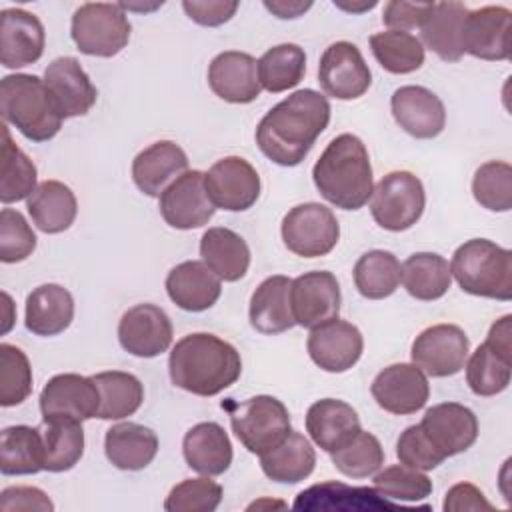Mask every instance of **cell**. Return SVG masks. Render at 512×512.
<instances>
[{
	"label": "cell",
	"instance_id": "obj_37",
	"mask_svg": "<svg viewBox=\"0 0 512 512\" xmlns=\"http://www.w3.org/2000/svg\"><path fill=\"white\" fill-rule=\"evenodd\" d=\"M316 464V452L302 432L290 430L272 450L260 454L262 472L280 484H298L306 480Z\"/></svg>",
	"mask_w": 512,
	"mask_h": 512
},
{
	"label": "cell",
	"instance_id": "obj_28",
	"mask_svg": "<svg viewBox=\"0 0 512 512\" xmlns=\"http://www.w3.org/2000/svg\"><path fill=\"white\" fill-rule=\"evenodd\" d=\"M168 298L186 312L212 308L222 294V280L200 260L176 264L166 276Z\"/></svg>",
	"mask_w": 512,
	"mask_h": 512
},
{
	"label": "cell",
	"instance_id": "obj_7",
	"mask_svg": "<svg viewBox=\"0 0 512 512\" xmlns=\"http://www.w3.org/2000/svg\"><path fill=\"white\" fill-rule=\"evenodd\" d=\"M130 22L120 4L86 2L72 14L70 36L78 50L88 56L112 58L130 40Z\"/></svg>",
	"mask_w": 512,
	"mask_h": 512
},
{
	"label": "cell",
	"instance_id": "obj_54",
	"mask_svg": "<svg viewBox=\"0 0 512 512\" xmlns=\"http://www.w3.org/2000/svg\"><path fill=\"white\" fill-rule=\"evenodd\" d=\"M434 2H402V0H392L384 4L382 12V22L390 30H410V28H420L428 12L432 10Z\"/></svg>",
	"mask_w": 512,
	"mask_h": 512
},
{
	"label": "cell",
	"instance_id": "obj_13",
	"mask_svg": "<svg viewBox=\"0 0 512 512\" xmlns=\"http://www.w3.org/2000/svg\"><path fill=\"white\" fill-rule=\"evenodd\" d=\"M318 82L326 96L356 100L372 84V72L356 44L340 40L330 44L318 64Z\"/></svg>",
	"mask_w": 512,
	"mask_h": 512
},
{
	"label": "cell",
	"instance_id": "obj_9",
	"mask_svg": "<svg viewBox=\"0 0 512 512\" xmlns=\"http://www.w3.org/2000/svg\"><path fill=\"white\" fill-rule=\"evenodd\" d=\"M466 360V382L476 396L504 392L512 376V316L496 320L486 340Z\"/></svg>",
	"mask_w": 512,
	"mask_h": 512
},
{
	"label": "cell",
	"instance_id": "obj_59",
	"mask_svg": "<svg viewBox=\"0 0 512 512\" xmlns=\"http://www.w3.org/2000/svg\"><path fill=\"white\" fill-rule=\"evenodd\" d=\"M334 6H338V8H342V10H348V12H364V10H370V8H374L376 6V2L372 0V2H362V4H344V2H338V0H334Z\"/></svg>",
	"mask_w": 512,
	"mask_h": 512
},
{
	"label": "cell",
	"instance_id": "obj_41",
	"mask_svg": "<svg viewBox=\"0 0 512 512\" xmlns=\"http://www.w3.org/2000/svg\"><path fill=\"white\" fill-rule=\"evenodd\" d=\"M100 392V408L96 418L100 420H122L132 416L144 402L142 382L122 370L98 372L92 376Z\"/></svg>",
	"mask_w": 512,
	"mask_h": 512
},
{
	"label": "cell",
	"instance_id": "obj_39",
	"mask_svg": "<svg viewBox=\"0 0 512 512\" xmlns=\"http://www.w3.org/2000/svg\"><path fill=\"white\" fill-rule=\"evenodd\" d=\"M40 470H44L40 428L26 424L4 428L0 434V472L4 476H28Z\"/></svg>",
	"mask_w": 512,
	"mask_h": 512
},
{
	"label": "cell",
	"instance_id": "obj_45",
	"mask_svg": "<svg viewBox=\"0 0 512 512\" xmlns=\"http://www.w3.org/2000/svg\"><path fill=\"white\" fill-rule=\"evenodd\" d=\"M2 170H0V200L12 204L28 198L36 190V166L34 162L12 142V136L2 126Z\"/></svg>",
	"mask_w": 512,
	"mask_h": 512
},
{
	"label": "cell",
	"instance_id": "obj_31",
	"mask_svg": "<svg viewBox=\"0 0 512 512\" xmlns=\"http://www.w3.org/2000/svg\"><path fill=\"white\" fill-rule=\"evenodd\" d=\"M290 284L288 276H268L258 284L250 298V324L260 334H282L296 326L290 308Z\"/></svg>",
	"mask_w": 512,
	"mask_h": 512
},
{
	"label": "cell",
	"instance_id": "obj_29",
	"mask_svg": "<svg viewBox=\"0 0 512 512\" xmlns=\"http://www.w3.org/2000/svg\"><path fill=\"white\" fill-rule=\"evenodd\" d=\"M358 412L344 400L322 398L306 412V432L324 452H334L360 432Z\"/></svg>",
	"mask_w": 512,
	"mask_h": 512
},
{
	"label": "cell",
	"instance_id": "obj_42",
	"mask_svg": "<svg viewBox=\"0 0 512 512\" xmlns=\"http://www.w3.org/2000/svg\"><path fill=\"white\" fill-rule=\"evenodd\" d=\"M306 72V54L298 44H278L268 48L258 60L260 86L272 94L286 92L300 84Z\"/></svg>",
	"mask_w": 512,
	"mask_h": 512
},
{
	"label": "cell",
	"instance_id": "obj_55",
	"mask_svg": "<svg viewBox=\"0 0 512 512\" xmlns=\"http://www.w3.org/2000/svg\"><path fill=\"white\" fill-rule=\"evenodd\" d=\"M182 8L192 22L212 28L228 22L238 10V2L236 0H184Z\"/></svg>",
	"mask_w": 512,
	"mask_h": 512
},
{
	"label": "cell",
	"instance_id": "obj_19",
	"mask_svg": "<svg viewBox=\"0 0 512 512\" xmlns=\"http://www.w3.org/2000/svg\"><path fill=\"white\" fill-rule=\"evenodd\" d=\"M512 12L506 6H482L468 10L462 26V50L480 60L510 58Z\"/></svg>",
	"mask_w": 512,
	"mask_h": 512
},
{
	"label": "cell",
	"instance_id": "obj_8",
	"mask_svg": "<svg viewBox=\"0 0 512 512\" xmlns=\"http://www.w3.org/2000/svg\"><path fill=\"white\" fill-rule=\"evenodd\" d=\"M426 206L422 180L408 170L386 174L372 190L370 214L374 222L390 232L412 228Z\"/></svg>",
	"mask_w": 512,
	"mask_h": 512
},
{
	"label": "cell",
	"instance_id": "obj_56",
	"mask_svg": "<svg viewBox=\"0 0 512 512\" xmlns=\"http://www.w3.org/2000/svg\"><path fill=\"white\" fill-rule=\"evenodd\" d=\"M442 508L446 512H462V510H492L494 506L486 500L480 488H476L470 482H460L446 492Z\"/></svg>",
	"mask_w": 512,
	"mask_h": 512
},
{
	"label": "cell",
	"instance_id": "obj_21",
	"mask_svg": "<svg viewBox=\"0 0 512 512\" xmlns=\"http://www.w3.org/2000/svg\"><path fill=\"white\" fill-rule=\"evenodd\" d=\"M420 428L444 458L466 452L478 438L476 414L458 402H442L428 408Z\"/></svg>",
	"mask_w": 512,
	"mask_h": 512
},
{
	"label": "cell",
	"instance_id": "obj_50",
	"mask_svg": "<svg viewBox=\"0 0 512 512\" xmlns=\"http://www.w3.org/2000/svg\"><path fill=\"white\" fill-rule=\"evenodd\" d=\"M222 502V486L210 476L186 478L164 500L166 512H214Z\"/></svg>",
	"mask_w": 512,
	"mask_h": 512
},
{
	"label": "cell",
	"instance_id": "obj_27",
	"mask_svg": "<svg viewBox=\"0 0 512 512\" xmlns=\"http://www.w3.org/2000/svg\"><path fill=\"white\" fill-rule=\"evenodd\" d=\"M188 170L186 152L172 140H160L140 150L132 160V180L146 196H158Z\"/></svg>",
	"mask_w": 512,
	"mask_h": 512
},
{
	"label": "cell",
	"instance_id": "obj_57",
	"mask_svg": "<svg viewBox=\"0 0 512 512\" xmlns=\"http://www.w3.org/2000/svg\"><path fill=\"white\" fill-rule=\"evenodd\" d=\"M264 6L272 12V14H276L278 18H298V16H302L308 8H312V2H298V0H290V2H286V0H272V2H264Z\"/></svg>",
	"mask_w": 512,
	"mask_h": 512
},
{
	"label": "cell",
	"instance_id": "obj_46",
	"mask_svg": "<svg viewBox=\"0 0 512 512\" xmlns=\"http://www.w3.org/2000/svg\"><path fill=\"white\" fill-rule=\"evenodd\" d=\"M334 468L348 478H368L376 474L384 464V448L380 440L360 430L338 450L330 452Z\"/></svg>",
	"mask_w": 512,
	"mask_h": 512
},
{
	"label": "cell",
	"instance_id": "obj_16",
	"mask_svg": "<svg viewBox=\"0 0 512 512\" xmlns=\"http://www.w3.org/2000/svg\"><path fill=\"white\" fill-rule=\"evenodd\" d=\"M370 392L382 410L406 416L426 406L430 384L426 374L416 364L398 362L376 374Z\"/></svg>",
	"mask_w": 512,
	"mask_h": 512
},
{
	"label": "cell",
	"instance_id": "obj_26",
	"mask_svg": "<svg viewBox=\"0 0 512 512\" xmlns=\"http://www.w3.org/2000/svg\"><path fill=\"white\" fill-rule=\"evenodd\" d=\"M44 42V26L36 14L22 8L0 12V62L4 68L34 64L44 52Z\"/></svg>",
	"mask_w": 512,
	"mask_h": 512
},
{
	"label": "cell",
	"instance_id": "obj_30",
	"mask_svg": "<svg viewBox=\"0 0 512 512\" xmlns=\"http://www.w3.org/2000/svg\"><path fill=\"white\" fill-rule=\"evenodd\" d=\"M182 454L198 474L220 476L232 464V442L218 422H198L184 434Z\"/></svg>",
	"mask_w": 512,
	"mask_h": 512
},
{
	"label": "cell",
	"instance_id": "obj_53",
	"mask_svg": "<svg viewBox=\"0 0 512 512\" xmlns=\"http://www.w3.org/2000/svg\"><path fill=\"white\" fill-rule=\"evenodd\" d=\"M0 510L2 512H52L54 504L48 494L36 486H8L0 494Z\"/></svg>",
	"mask_w": 512,
	"mask_h": 512
},
{
	"label": "cell",
	"instance_id": "obj_47",
	"mask_svg": "<svg viewBox=\"0 0 512 512\" xmlns=\"http://www.w3.org/2000/svg\"><path fill=\"white\" fill-rule=\"evenodd\" d=\"M474 200L492 212L512 208V166L502 160H490L478 166L472 178Z\"/></svg>",
	"mask_w": 512,
	"mask_h": 512
},
{
	"label": "cell",
	"instance_id": "obj_2",
	"mask_svg": "<svg viewBox=\"0 0 512 512\" xmlns=\"http://www.w3.org/2000/svg\"><path fill=\"white\" fill-rule=\"evenodd\" d=\"M168 372L174 386L208 398L230 388L240 378L242 360L230 342L208 332H194L174 344Z\"/></svg>",
	"mask_w": 512,
	"mask_h": 512
},
{
	"label": "cell",
	"instance_id": "obj_49",
	"mask_svg": "<svg viewBox=\"0 0 512 512\" xmlns=\"http://www.w3.org/2000/svg\"><path fill=\"white\" fill-rule=\"evenodd\" d=\"M374 488L388 500L418 502L432 494V480L416 468L394 464L374 474Z\"/></svg>",
	"mask_w": 512,
	"mask_h": 512
},
{
	"label": "cell",
	"instance_id": "obj_35",
	"mask_svg": "<svg viewBox=\"0 0 512 512\" xmlns=\"http://www.w3.org/2000/svg\"><path fill=\"white\" fill-rule=\"evenodd\" d=\"M468 8L462 2H434L420 26L422 40L444 62H458L462 50V26Z\"/></svg>",
	"mask_w": 512,
	"mask_h": 512
},
{
	"label": "cell",
	"instance_id": "obj_6",
	"mask_svg": "<svg viewBox=\"0 0 512 512\" xmlns=\"http://www.w3.org/2000/svg\"><path fill=\"white\" fill-rule=\"evenodd\" d=\"M222 408L230 414L232 432L240 444L252 454H264L278 446L290 428V414L282 400L258 394L242 402L228 398L222 402Z\"/></svg>",
	"mask_w": 512,
	"mask_h": 512
},
{
	"label": "cell",
	"instance_id": "obj_3",
	"mask_svg": "<svg viewBox=\"0 0 512 512\" xmlns=\"http://www.w3.org/2000/svg\"><path fill=\"white\" fill-rule=\"evenodd\" d=\"M320 196L342 210H360L372 196V164L364 142L354 134H340L324 148L312 168Z\"/></svg>",
	"mask_w": 512,
	"mask_h": 512
},
{
	"label": "cell",
	"instance_id": "obj_43",
	"mask_svg": "<svg viewBox=\"0 0 512 512\" xmlns=\"http://www.w3.org/2000/svg\"><path fill=\"white\" fill-rule=\"evenodd\" d=\"M400 262L388 250H370L354 264L356 290L368 300H382L396 292L400 284Z\"/></svg>",
	"mask_w": 512,
	"mask_h": 512
},
{
	"label": "cell",
	"instance_id": "obj_11",
	"mask_svg": "<svg viewBox=\"0 0 512 512\" xmlns=\"http://www.w3.org/2000/svg\"><path fill=\"white\" fill-rule=\"evenodd\" d=\"M470 340L456 324H434L422 330L410 348L412 364L432 378L458 374L468 358Z\"/></svg>",
	"mask_w": 512,
	"mask_h": 512
},
{
	"label": "cell",
	"instance_id": "obj_17",
	"mask_svg": "<svg viewBox=\"0 0 512 512\" xmlns=\"http://www.w3.org/2000/svg\"><path fill=\"white\" fill-rule=\"evenodd\" d=\"M42 420L72 418L90 420L98 414L100 392L92 376H80L74 372L52 376L40 392Z\"/></svg>",
	"mask_w": 512,
	"mask_h": 512
},
{
	"label": "cell",
	"instance_id": "obj_24",
	"mask_svg": "<svg viewBox=\"0 0 512 512\" xmlns=\"http://www.w3.org/2000/svg\"><path fill=\"white\" fill-rule=\"evenodd\" d=\"M208 86L224 102H254L262 92L258 80V60L240 50L220 52L208 66Z\"/></svg>",
	"mask_w": 512,
	"mask_h": 512
},
{
	"label": "cell",
	"instance_id": "obj_20",
	"mask_svg": "<svg viewBox=\"0 0 512 512\" xmlns=\"http://www.w3.org/2000/svg\"><path fill=\"white\" fill-rule=\"evenodd\" d=\"M42 80L64 120L84 116L96 104L98 90L74 56H60L52 60L46 66Z\"/></svg>",
	"mask_w": 512,
	"mask_h": 512
},
{
	"label": "cell",
	"instance_id": "obj_18",
	"mask_svg": "<svg viewBox=\"0 0 512 512\" xmlns=\"http://www.w3.org/2000/svg\"><path fill=\"white\" fill-rule=\"evenodd\" d=\"M120 346L138 358H156L172 344V322L156 304H136L118 322Z\"/></svg>",
	"mask_w": 512,
	"mask_h": 512
},
{
	"label": "cell",
	"instance_id": "obj_51",
	"mask_svg": "<svg viewBox=\"0 0 512 512\" xmlns=\"http://www.w3.org/2000/svg\"><path fill=\"white\" fill-rule=\"evenodd\" d=\"M36 248V234L26 218L12 208L0 212V260L14 264L26 260Z\"/></svg>",
	"mask_w": 512,
	"mask_h": 512
},
{
	"label": "cell",
	"instance_id": "obj_12",
	"mask_svg": "<svg viewBox=\"0 0 512 512\" xmlns=\"http://www.w3.org/2000/svg\"><path fill=\"white\" fill-rule=\"evenodd\" d=\"M206 192L216 208L244 212L260 198V176L242 156H226L210 166L204 174Z\"/></svg>",
	"mask_w": 512,
	"mask_h": 512
},
{
	"label": "cell",
	"instance_id": "obj_4",
	"mask_svg": "<svg viewBox=\"0 0 512 512\" xmlns=\"http://www.w3.org/2000/svg\"><path fill=\"white\" fill-rule=\"evenodd\" d=\"M0 112L4 122L12 124L32 142H48L62 128L48 88L36 74H8L0 82Z\"/></svg>",
	"mask_w": 512,
	"mask_h": 512
},
{
	"label": "cell",
	"instance_id": "obj_48",
	"mask_svg": "<svg viewBox=\"0 0 512 512\" xmlns=\"http://www.w3.org/2000/svg\"><path fill=\"white\" fill-rule=\"evenodd\" d=\"M32 392L28 356L14 344H0V406L22 404Z\"/></svg>",
	"mask_w": 512,
	"mask_h": 512
},
{
	"label": "cell",
	"instance_id": "obj_38",
	"mask_svg": "<svg viewBox=\"0 0 512 512\" xmlns=\"http://www.w3.org/2000/svg\"><path fill=\"white\" fill-rule=\"evenodd\" d=\"M400 282L416 300H438L452 284L450 264L436 252H416L400 266Z\"/></svg>",
	"mask_w": 512,
	"mask_h": 512
},
{
	"label": "cell",
	"instance_id": "obj_36",
	"mask_svg": "<svg viewBox=\"0 0 512 512\" xmlns=\"http://www.w3.org/2000/svg\"><path fill=\"white\" fill-rule=\"evenodd\" d=\"M202 262L224 282H236L246 276L250 266V248L246 240L230 228H208L200 238Z\"/></svg>",
	"mask_w": 512,
	"mask_h": 512
},
{
	"label": "cell",
	"instance_id": "obj_34",
	"mask_svg": "<svg viewBox=\"0 0 512 512\" xmlns=\"http://www.w3.org/2000/svg\"><path fill=\"white\" fill-rule=\"evenodd\" d=\"M26 208L38 230L60 234L68 230L78 214V202L70 186L60 180H44L26 198Z\"/></svg>",
	"mask_w": 512,
	"mask_h": 512
},
{
	"label": "cell",
	"instance_id": "obj_25",
	"mask_svg": "<svg viewBox=\"0 0 512 512\" xmlns=\"http://www.w3.org/2000/svg\"><path fill=\"white\" fill-rule=\"evenodd\" d=\"M396 124L418 140L436 138L446 126V110L442 100L424 86H400L390 98Z\"/></svg>",
	"mask_w": 512,
	"mask_h": 512
},
{
	"label": "cell",
	"instance_id": "obj_58",
	"mask_svg": "<svg viewBox=\"0 0 512 512\" xmlns=\"http://www.w3.org/2000/svg\"><path fill=\"white\" fill-rule=\"evenodd\" d=\"M2 300H4V324H2V334H6L10 328H12V324H14V316H12V308H14V304H12V300H10V296L6 294V292H2Z\"/></svg>",
	"mask_w": 512,
	"mask_h": 512
},
{
	"label": "cell",
	"instance_id": "obj_44",
	"mask_svg": "<svg viewBox=\"0 0 512 512\" xmlns=\"http://www.w3.org/2000/svg\"><path fill=\"white\" fill-rule=\"evenodd\" d=\"M370 50L378 64L390 74H410L424 64V44L404 30L372 34Z\"/></svg>",
	"mask_w": 512,
	"mask_h": 512
},
{
	"label": "cell",
	"instance_id": "obj_22",
	"mask_svg": "<svg viewBox=\"0 0 512 512\" xmlns=\"http://www.w3.org/2000/svg\"><path fill=\"white\" fill-rule=\"evenodd\" d=\"M306 348L318 368L340 374L350 370L360 360L364 338L354 324L334 318L310 330Z\"/></svg>",
	"mask_w": 512,
	"mask_h": 512
},
{
	"label": "cell",
	"instance_id": "obj_23",
	"mask_svg": "<svg viewBox=\"0 0 512 512\" xmlns=\"http://www.w3.org/2000/svg\"><path fill=\"white\" fill-rule=\"evenodd\" d=\"M294 510H326V512H372V510H402L400 504L390 502L376 488L348 486L344 482L326 480L302 490L294 504Z\"/></svg>",
	"mask_w": 512,
	"mask_h": 512
},
{
	"label": "cell",
	"instance_id": "obj_10",
	"mask_svg": "<svg viewBox=\"0 0 512 512\" xmlns=\"http://www.w3.org/2000/svg\"><path fill=\"white\" fill-rule=\"evenodd\" d=\"M280 234L284 246L302 258L326 256L340 238V224L334 212L318 202H306L290 208L282 218Z\"/></svg>",
	"mask_w": 512,
	"mask_h": 512
},
{
	"label": "cell",
	"instance_id": "obj_32",
	"mask_svg": "<svg viewBox=\"0 0 512 512\" xmlns=\"http://www.w3.org/2000/svg\"><path fill=\"white\" fill-rule=\"evenodd\" d=\"M74 320L72 294L54 282L36 286L26 298V328L36 336H56Z\"/></svg>",
	"mask_w": 512,
	"mask_h": 512
},
{
	"label": "cell",
	"instance_id": "obj_5",
	"mask_svg": "<svg viewBox=\"0 0 512 512\" xmlns=\"http://www.w3.org/2000/svg\"><path fill=\"white\" fill-rule=\"evenodd\" d=\"M450 274L458 286L480 298H512V252L486 238L466 240L456 248Z\"/></svg>",
	"mask_w": 512,
	"mask_h": 512
},
{
	"label": "cell",
	"instance_id": "obj_52",
	"mask_svg": "<svg viewBox=\"0 0 512 512\" xmlns=\"http://www.w3.org/2000/svg\"><path fill=\"white\" fill-rule=\"evenodd\" d=\"M396 456L400 464L416 468V470H434L438 468L446 458L430 444L426 434L422 432L420 424L408 426L398 442H396Z\"/></svg>",
	"mask_w": 512,
	"mask_h": 512
},
{
	"label": "cell",
	"instance_id": "obj_33",
	"mask_svg": "<svg viewBox=\"0 0 512 512\" xmlns=\"http://www.w3.org/2000/svg\"><path fill=\"white\" fill-rule=\"evenodd\" d=\"M104 452L118 470H142L158 452V436L152 428L138 422H120L106 430Z\"/></svg>",
	"mask_w": 512,
	"mask_h": 512
},
{
	"label": "cell",
	"instance_id": "obj_40",
	"mask_svg": "<svg viewBox=\"0 0 512 512\" xmlns=\"http://www.w3.org/2000/svg\"><path fill=\"white\" fill-rule=\"evenodd\" d=\"M40 434L44 446V470L66 472L80 462L84 454V430L80 420H44Z\"/></svg>",
	"mask_w": 512,
	"mask_h": 512
},
{
	"label": "cell",
	"instance_id": "obj_14",
	"mask_svg": "<svg viewBox=\"0 0 512 512\" xmlns=\"http://www.w3.org/2000/svg\"><path fill=\"white\" fill-rule=\"evenodd\" d=\"M340 284L328 270L304 272L290 284V308L296 326L316 328L340 312Z\"/></svg>",
	"mask_w": 512,
	"mask_h": 512
},
{
	"label": "cell",
	"instance_id": "obj_15",
	"mask_svg": "<svg viewBox=\"0 0 512 512\" xmlns=\"http://www.w3.org/2000/svg\"><path fill=\"white\" fill-rule=\"evenodd\" d=\"M164 222L176 230H192L208 224L216 212L206 186L204 172L186 170L158 198Z\"/></svg>",
	"mask_w": 512,
	"mask_h": 512
},
{
	"label": "cell",
	"instance_id": "obj_1",
	"mask_svg": "<svg viewBox=\"0 0 512 512\" xmlns=\"http://www.w3.org/2000/svg\"><path fill=\"white\" fill-rule=\"evenodd\" d=\"M324 94L302 88L272 106L256 126L260 152L278 166H298L330 122Z\"/></svg>",
	"mask_w": 512,
	"mask_h": 512
}]
</instances>
